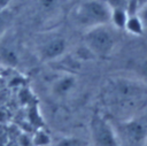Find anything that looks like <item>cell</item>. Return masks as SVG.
Listing matches in <instances>:
<instances>
[{
	"instance_id": "14",
	"label": "cell",
	"mask_w": 147,
	"mask_h": 146,
	"mask_svg": "<svg viewBox=\"0 0 147 146\" xmlns=\"http://www.w3.org/2000/svg\"><path fill=\"white\" fill-rule=\"evenodd\" d=\"M134 71L137 72L136 77L147 85V56L142 57L141 60H139L137 62Z\"/></svg>"
},
{
	"instance_id": "13",
	"label": "cell",
	"mask_w": 147,
	"mask_h": 146,
	"mask_svg": "<svg viewBox=\"0 0 147 146\" xmlns=\"http://www.w3.org/2000/svg\"><path fill=\"white\" fill-rule=\"evenodd\" d=\"M31 143L33 146H49L52 144V140L48 133L44 131L42 129H40L39 131L34 133L33 138L31 139Z\"/></svg>"
},
{
	"instance_id": "8",
	"label": "cell",
	"mask_w": 147,
	"mask_h": 146,
	"mask_svg": "<svg viewBox=\"0 0 147 146\" xmlns=\"http://www.w3.org/2000/svg\"><path fill=\"white\" fill-rule=\"evenodd\" d=\"M37 13L40 18L46 21L55 18L62 8V0H37Z\"/></svg>"
},
{
	"instance_id": "15",
	"label": "cell",
	"mask_w": 147,
	"mask_h": 146,
	"mask_svg": "<svg viewBox=\"0 0 147 146\" xmlns=\"http://www.w3.org/2000/svg\"><path fill=\"white\" fill-rule=\"evenodd\" d=\"M147 0H129L127 2V11L129 13H137L142 5H145Z\"/></svg>"
},
{
	"instance_id": "1",
	"label": "cell",
	"mask_w": 147,
	"mask_h": 146,
	"mask_svg": "<svg viewBox=\"0 0 147 146\" xmlns=\"http://www.w3.org/2000/svg\"><path fill=\"white\" fill-rule=\"evenodd\" d=\"M106 115L115 120H126L147 109V85L137 77L113 76L101 91Z\"/></svg>"
},
{
	"instance_id": "4",
	"label": "cell",
	"mask_w": 147,
	"mask_h": 146,
	"mask_svg": "<svg viewBox=\"0 0 147 146\" xmlns=\"http://www.w3.org/2000/svg\"><path fill=\"white\" fill-rule=\"evenodd\" d=\"M110 118V117H109ZM119 146L147 145V113L126 120L110 118Z\"/></svg>"
},
{
	"instance_id": "5",
	"label": "cell",
	"mask_w": 147,
	"mask_h": 146,
	"mask_svg": "<svg viewBox=\"0 0 147 146\" xmlns=\"http://www.w3.org/2000/svg\"><path fill=\"white\" fill-rule=\"evenodd\" d=\"M36 57L42 63L55 62L69 51L68 38L56 30H47L38 37L33 46Z\"/></svg>"
},
{
	"instance_id": "10",
	"label": "cell",
	"mask_w": 147,
	"mask_h": 146,
	"mask_svg": "<svg viewBox=\"0 0 147 146\" xmlns=\"http://www.w3.org/2000/svg\"><path fill=\"white\" fill-rule=\"evenodd\" d=\"M124 30L129 34L134 36V37H140L145 33L144 23H142L141 18L139 17V15L137 13H130L129 14V17L126 20Z\"/></svg>"
},
{
	"instance_id": "3",
	"label": "cell",
	"mask_w": 147,
	"mask_h": 146,
	"mask_svg": "<svg viewBox=\"0 0 147 146\" xmlns=\"http://www.w3.org/2000/svg\"><path fill=\"white\" fill-rule=\"evenodd\" d=\"M116 44L115 29L110 24L99 25L83 32V45L95 59L107 60L111 57Z\"/></svg>"
},
{
	"instance_id": "2",
	"label": "cell",
	"mask_w": 147,
	"mask_h": 146,
	"mask_svg": "<svg viewBox=\"0 0 147 146\" xmlns=\"http://www.w3.org/2000/svg\"><path fill=\"white\" fill-rule=\"evenodd\" d=\"M110 3L105 0H83L71 11V22L83 32L92 28L109 24Z\"/></svg>"
},
{
	"instance_id": "11",
	"label": "cell",
	"mask_w": 147,
	"mask_h": 146,
	"mask_svg": "<svg viewBox=\"0 0 147 146\" xmlns=\"http://www.w3.org/2000/svg\"><path fill=\"white\" fill-rule=\"evenodd\" d=\"M13 18V13L9 10L8 7L0 10V39L7 34V31L11 25Z\"/></svg>"
},
{
	"instance_id": "7",
	"label": "cell",
	"mask_w": 147,
	"mask_h": 146,
	"mask_svg": "<svg viewBox=\"0 0 147 146\" xmlns=\"http://www.w3.org/2000/svg\"><path fill=\"white\" fill-rule=\"evenodd\" d=\"M78 83L77 76L69 71L56 72L46 82L51 98L59 102L70 100L78 90Z\"/></svg>"
},
{
	"instance_id": "12",
	"label": "cell",
	"mask_w": 147,
	"mask_h": 146,
	"mask_svg": "<svg viewBox=\"0 0 147 146\" xmlns=\"http://www.w3.org/2000/svg\"><path fill=\"white\" fill-rule=\"evenodd\" d=\"M53 146H85V141L76 136H64L59 138Z\"/></svg>"
},
{
	"instance_id": "16",
	"label": "cell",
	"mask_w": 147,
	"mask_h": 146,
	"mask_svg": "<svg viewBox=\"0 0 147 146\" xmlns=\"http://www.w3.org/2000/svg\"><path fill=\"white\" fill-rule=\"evenodd\" d=\"M137 14L141 18V21L144 23V26H145V32H146L147 31V2L140 7V9L137 11Z\"/></svg>"
},
{
	"instance_id": "6",
	"label": "cell",
	"mask_w": 147,
	"mask_h": 146,
	"mask_svg": "<svg viewBox=\"0 0 147 146\" xmlns=\"http://www.w3.org/2000/svg\"><path fill=\"white\" fill-rule=\"evenodd\" d=\"M90 136L94 146H119L108 115L95 110L90 120Z\"/></svg>"
},
{
	"instance_id": "9",
	"label": "cell",
	"mask_w": 147,
	"mask_h": 146,
	"mask_svg": "<svg viewBox=\"0 0 147 146\" xmlns=\"http://www.w3.org/2000/svg\"><path fill=\"white\" fill-rule=\"evenodd\" d=\"M110 18L109 24L115 30H124L126 20L129 17V11L126 7L123 6H110Z\"/></svg>"
}]
</instances>
